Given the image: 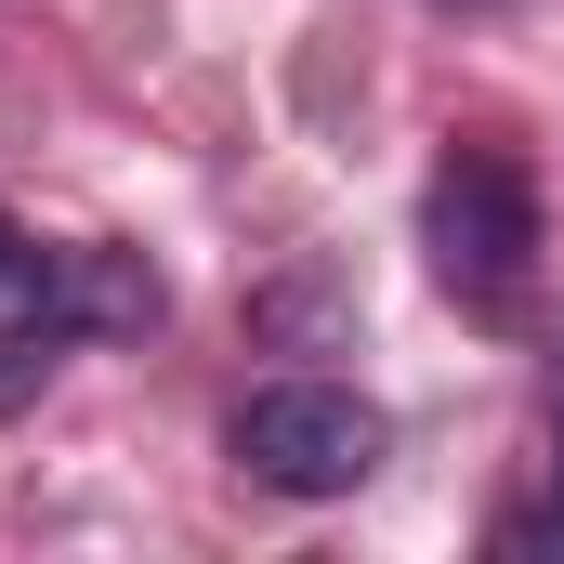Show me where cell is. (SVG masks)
Instances as JSON below:
<instances>
[{
    "label": "cell",
    "instance_id": "6da1fadb",
    "mask_svg": "<svg viewBox=\"0 0 564 564\" xmlns=\"http://www.w3.org/2000/svg\"><path fill=\"white\" fill-rule=\"evenodd\" d=\"M421 250H433V276L459 289L473 315H512L525 276H539V184L499 144H459L433 171V197H421Z\"/></svg>",
    "mask_w": 564,
    "mask_h": 564
},
{
    "label": "cell",
    "instance_id": "7a4b0ae2",
    "mask_svg": "<svg viewBox=\"0 0 564 564\" xmlns=\"http://www.w3.org/2000/svg\"><path fill=\"white\" fill-rule=\"evenodd\" d=\"M224 446H237V473L276 486V499H355V486L381 473L394 421H381L368 394H341V381H263Z\"/></svg>",
    "mask_w": 564,
    "mask_h": 564
},
{
    "label": "cell",
    "instance_id": "3957f363",
    "mask_svg": "<svg viewBox=\"0 0 564 564\" xmlns=\"http://www.w3.org/2000/svg\"><path fill=\"white\" fill-rule=\"evenodd\" d=\"M158 315H171V289H158V263L119 250V237H93V250H66V263H53V328H66V341L158 328Z\"/></svg>",
    "mask_w": 564,
    "mask_h": 564
},
{
    "label": "cell",
    "instance_id": "277c9868",
    "mask_svg": "<svg viewBox=\"0 0 564 564\" xmlns=\"http://www.w3.org/2000/svg\"><path fill=\"white\" fill-rule=\"evenodd\" d=\"M53 263H66V250H40V237L0 210V341H13V328H53Z\"/></svg>",
    "mask_w": 564,
    "mask_h": 564
}]
</instances>
